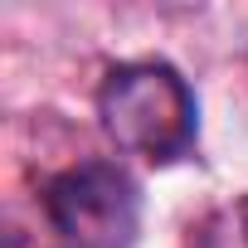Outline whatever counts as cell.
<instances>
[{"instance_id":"7a4b0ae2","label":"cell","mask_w":248,"mask_h":248,"mask_svg":"<svg viewBox=\"0 0 248 248\" xmlns=\"http://www.w3.org/2000/svg\"><path fill=\"white\" fill-rule=\"evenodd\" d=\"M44 219L68 248H132L141 229V190L112 161H78L44 185Z\"/></svg>"},{"instance_id":"6da1fadb","label":"cell","mask_w":248,"mask_h":248,"mask_svg":"<svg viewBox=\"0 0 248 248\" xmlns=\"http://www.w3.org/2000/svg\"><path fill=\"white\" fill-rule=\"evenodd\" d=\"M97 122L117 151H132L151 166H170L195 146V93L190 83L161 63H117L97 88Z\"/></svg>"}]
</instances>
